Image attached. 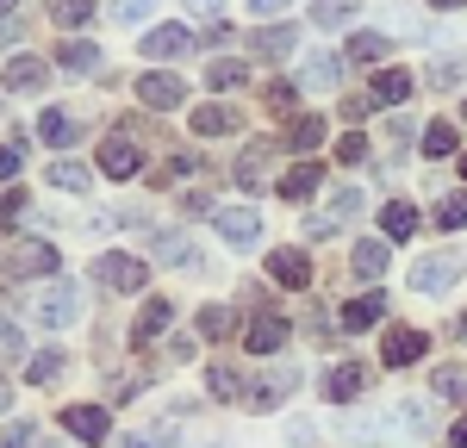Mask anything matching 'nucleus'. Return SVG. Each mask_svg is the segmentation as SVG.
I'll list each match as a JSON object with an SVG mask.
<instances>
[{
  "label": "nucleus",
  "instance_id": "nucleus-1",
  "mask_svg": "<svg viewBox=\"0 0 467 448\" xmlns=\"http://www.w3.org/2000/svg\"><path fill=\"white\" fill-rule=\"evenodd\" d=\"M37 324H44V331H69L75 318H81V293H75L69 280H57V287H50V293H37Z\"/></svg>",
  "mask_w": 467,
  "mask_h": 448
},
{
  "label": "nucleus",
  "instance_id": "nucleus-2",
  "mask_svg": "<svg viewBox=\"0 0 467 448\" xmlns=\"http://www.w3.org/2000/svg\"><path fill=\"white\" fill-rule=\"evenodd\" d=\"M144 261L138 256H119V249H107V256L94 261V280H100V287H112V293H138V287H144Z\"/></svg>",
  "mask_w": 467,
  "mask_h": 448
},
{
  "label": "nucleus",
  "instance_id": "nucleus-3",
  "mask_svg": "<svg viewBox=\"0 0 467 448\" xmlns=\"http://www.w3.org/2000/svg\"><path fill=\"white\" fill-rule=\"evenodd\" d=\"M213 224H218V237H224L231 249H250L255 237H262V219H255L250 206H218Z\"/></svg>",
  "mask_w": 467,
  "mask_h": 448
},
{
  "label": "nucleus",
  "instance_id": "nucleus-4",
  "mask_svg": "<svg viewBox=\"0 0 467 448\" xmlns=\"http://www.w3.org/2000/svg\"><path fill=\"white\" fill-rule=\"evenodd\" d=\"M455 280H462V256H424L411 268V287L418 293H449Z\"/></svg>",
  "mask_w": 467,
  "mask_h": 448
},
{
  "label": "nucleus",
  "instance_id": "nucleus-5",
  "mask_svg": "<svg viewBox=\"0 0 467 448\" xmlns=\"http://www.w3.org/2000/svg\"><path fill=\"white\" fill-rule=\"evenodd\" d=\"M144 168V149L131 144V137H107L100 144V175H112V181H131Z\"/></svg>",
  "mask_w": 467,
  "mask_h": 448
},
{
  "label": "nucleus",
  "instance_id": "nucleus-6",
  "mask_svg": "<svg viewBox=\"0 0 467 448\" xmlns=\"http://www.w3.org/2000/svg\"><path fill=\"white\" fill-rule=\"evenodd\" d=\"M138 100H144V107H156V112H169V107H181V100H187V81H181V75H138Z\"/></svg>",
  "mask_w": 467,
  "mask_h": 448
},
{
  "label": "nucleus",
  "instance_id": "nucleus-7",
  "mask_svg": "<svg viewBox=\"0 0 467 448\" xmlns=\"http://www.w3.org/2000/svg\"><path fill=\"white\" fill-rule=\"evenodd\" d=\"M268 162H275V144L255 137V144H244L237 168H231V181H237V187H262V181H268Z\"/></svg>",
  "mask_w": 467,
  "mask_h": 448
},
{
  "label": "nucleus",
  "instance_id": "nucleus-8",
  "mask_svg": "<svg viewBox=\"0 0 467 448\" xmlns=\"http://www.w3.org/2000/svg\"><path fill=\"white\" fill-rule=\"evenodd\" d=\"M424 349H431V336H424V331H387V342H380V361H387V368H411Z\"/></svg>",
  "mask_w": 467,
  "mask_h": 448
},
{
  "label": "nucleus",
  "instance_id": "nucleus-9",
  "mask_svg": "<svg viewBox=\"0 0 467 448\" xmlns=\"http://www.w3.org/2000/svg\"><path fill=\"white\" fill-rule=\"evenodd\" d=\"M187 50H193V32H187V25H156V32L144 37V56H156V63H175Z\"/></svg>",
  "mask_w": 467,
  "mask_h": 448
},
{
  "label": "nucleus",
  "instance_id": "nucleus-10",
  "mask_svg": "<svg viewBox=\"0 0 467 448\" xmlns=\"http://www.w3.org/2000/svg\"><path fill=\"white\" fill-rule=\"evenodd\" d=\"M250 349H255V355H281V349H287V318H281V311H255Z\"/></svg>",
  "mask_w": 467,
  "mask_h": 448
},
{
  "label": "nucleus",
  "instance_id": "nucleus-11",
  "mask_svg": "<svg viewBox=\"0 0 467 448\" xmlns=\"http://www.w3.org/2000/svg\"><path fill=\"white\" fill-rule=\"evenodd\" d=\"M268 274H275L281 287H312V256H306V249H275V256H268Z\"/></svg>",
  "mask_w": 467,
  "mask_h": 448
},
{
  "label": "nucleus",
  "instance_id": "nucleus-12",
  "mask_svg": "<svg viewBox=\"0 0 467 448\" xmlns=\"http://www.w3.org/2000/svg\"><path fill=\"white\" fill-rule=\"evenodd\" d=\"M63 430L81 436V443H107V411L100 405H69L63 411Z\"/></svg>",
  "mask_w": 467,
  "mask_h": 448
},
{
  "label": "nucleus",
  "instance_id": "nucleus-13",
  "mask_svg": "<svg viewBox=\"0 0 467 448\" xmlns=\"http://www.w3.org/2000/svg\"><path fill=\"white\" fill-rule=\"evenodd\" d=\"M169 324H175V305L169 299H150L144 311H138V324H131V349H144L150 336H162Z\"/></svg>",
  "mask_w": 467,
  "mask_h": 448
},
{
  "label": "nucleus",
  "instance_id": "nucleus-14",
  "mask_svg": "<svg viewBox=\"0 0 467 448\" xmlns=\"http://www.w3.org/2000/svg\"><path fill=\"white\" fill-rule=\"evenodd\" d=\"M6 268H13V274H57V249H50V243H13Z\"/></svg>",
  "mask_w": 467,
  "mask_h": 448
},
{
  "label": "nucleus",
  "instance_id": "nucleus-15",
  "mask_svg": "<svg viewBox=\"0 0 467 448\" xmlns=\"http://www.w3.org/2000/svg\"><path fill=\"white\" fill-rule=\"evenodd\" d=\"M361 386H368V368L361 361H343V368L324 373V399H356Z\"/></svg>",
  "mask_w": 467,
  "mask_h": 448
},
{
  "label": "nucleus",
  "instance_id": "nucleus-16",
  "mask_svg": "<svg viewBox=\"0 0 467 448\" xmlns=\"http://www.w3.org/2000/svg\"><path fill=\"white\" fill-rule=\"evenodd\" d=\"M44 81H50V69H44L37 56H13V63H6V87H13V94H37Z\"/></svg>",
  "mask_w": 467,
  "mask_h": 448
},
{
  "label": "nucleus",
  "instance_id": "nucleus-17",
  "mask_svg": "<svg viewBox=\"0 0 467 448\" xmlns=\"http://www.w3.org/2000/svg\"><path fill=\"white\" fill-rule=\"evenodd\" d=\"M57 63H63L69 75H94V69H100V44H88V37H69V44L57 50Z\"/></svg>",
  "mask_w": 467,
  "mask_h": 448
},
{
  "label": "nucleus",
  "instance_id": "nucleus-18",
  "mask_svg": "<svg viewBox=\"0 0 467 448\" xmlns=\"http://www.w3.org/2000/svg\"><path fill=\"white\" fill-rule=\"evenodd\" d=\"M399 430H405V436H431L436 430V399H405V405H399Z\"/></svg>",
  "mask_w": 467,
  "mask_h": 448
},
{
  "label": "nucleus",
  "instance_id": "nucleus-19",
  "mask_svg": "<svg viewBox=\"0 0 467 448\" xmlns=\"http://www.w3.org/2000/svg\"><path fill=\"white\" fill-rule=\"evenodd\" d=\"M37 137H44L50 149H69V144H75V118H69L63 107H50L44 118H37Z\"/></svg>",
  "mask_w": 467,
  "mask_h": 448
},
{
  "label": "nucleus",
  "instance_id": "nucleus-20",
  "mask_svg": "<svg viewBox=\"0 0 467 448\" xmlns=\"http://www.w3.org/2000/svg\"><path fill=\"white\" fill-rule=\"evenodd\" d=\"M380 224H387V237H393V243H405V237L418 230V206H411V199H387Z\"/></svg>",
  "mask_w": 467,
  "mask_h": 448
},
{
  "label": "nucleus",
  "instance_id": "nucleus-21",
  "mask_svg": "<svg viewBox=\"0 0 467 448\" xmlns=\"http://www.w3.org/2000/svg\"><path fill=\"white\" fill-rule=\"evenodd\" d=\"M318 187H324V168L318 162H299V168H287V181H281V199H306Z\"/></svg>",
  "mask_w": 467,
  "mask_h": 448
},
{
  "label": "nucleus",
  "instance_id": "nucleus-22",
  "mask_svg": "<svg viewBox=\"0 0 467 448\" xmlns=\"http://www.w3.org/2000/svg\"><path fill=\"white\" fill-rule=\"evenodd\" d=\"M380 305H387V293H361V299H349L343 324H349V331H374V324H380Z\"/></svg>",
  "mask_w": 467,
  "mask_h": 448
},
{
  "label": "nucleus",
  "instance_id": "nucleus-23",
  "mask_svg": "<svg viewBox=\"0 0 467 448\" xmlns=\"http://www.w3.org/2000/svg\"><path fill=\"white\" fill-rule=\"evenodd\" d=\"M405 94H411V75L405 69H380L374 75V107H399Z\"/></svg>",
  "mask_w": 467,
  "mask_h": 448
},
{
  "label": "nucleus",
  "instance_id": "nucleus-24",
  "mask_svg": "<svg viewBox=\"0 0 467 448\" xmlns=\"http://www.w3.org/2000/svg\"><path fill=\"white\" fill-rule=\"evenodd\" d=\"M50 187H63V193H88V187H94V168H88V162H57V168H50Z\"/></svg>",
  "mask_w": 467,
  "mask_h": 448
},
{
  "label": "nucleus",
  "instance_id": "nucleus-25",
  "mask_svg": "<svg viewBox=\"0 0 467 448\" xmlns=\"http://www.w3.org/2000/svg\"><path fill=\"white\" fill-rule=\"evenodd\" d=\"M293 44H299V32H293V25H268V32H255V50H262V56H275V63L287 56Z\"/></svg>",
  "mask_w": 467,
  "mask_h": 448
},
{
  "label": "nucleus",
  "instance_id": "nucleus-26",
  "mask_svg": "<svg viewBox=\"0 0 467 448\" xmlns=\"http://www.w3.org/2000/svg\"><path fill=\"white\" fill-rule=\"evenodd\" d=\"M237 118H231V107H193V131L200 137H224Z\"/></svg>",
  "mask_w": 467,
  "mask_h": 448
},
{
  "label": "nucleus",
  "instance_id": "nucleus-27",
  "mask_svg": "<svg viewBox=\"0 0 467 448\" xmlns=\"http://www.w3.org/2000/svg\"><path fill=\"white\" fill-rule=\"evenodd\" d=\"M387 256H393V249H380V243H356L349 268H356L361 280H374V274H387Z\"/></svg>",
  "mask_w": 467,
  "mask_h": 448
},
{
  "label": "nucleus",
  "instance_id": "nucleus-28",
  "mask_svg": "<svg viewBox=\"0 0 467 448\" xmlns=\"http://www.w3.org/2000/svg\"><path fill=\"white\" fill-rule=\"evenodd\" d=\"M387 50H393L387 32H356V37H349V56H356V63H380Z\"/></svg>",
  "mask_w": 467,
  "mask_h": 448
},
{
  "label": "nucleus",
  "instance_id": "nucleus-29",
  "mask_svg": "<svg viewBox=\"0 0 467 448\" xmlns=\"http://www.w3.org/2000/svg\"><path fill=\"white\" fill-rule=\"evenodd\" d=\"M299 81H306V87H337V81H343V63H337V56H312Z\"/></svg>",
  "mask_w": 467,
  "mask_h": 448
},
{
  "label": "nucleus",
  "instance_id": "nucleus-30",
  "mask_svg": "<svg viewBox=\"0 0 467 448\" xmlns=\"http://www.w3.org/2000/svg\"><path fill=\"white\" fill-rule=\"evenodd\" d=\"M424 156H431V162L455 156V125H442V118H436V125H424Z\"/></svg>",
  "mask_w": 467,
  "mask_h": 448
},
{
  "label": "nucleus",
  "instance_id": "nucleus-31",
  "mask_svg": "<svg viewBox=\"0 0 467 448\" xmlns=\"http://www.w3.org/2000/svg\"><path fill=\"white\" fill-rule=\"evenodd\" d=\"M312 19H318L324 32H330V25H349V19H356V0H312Z\"/></svg>",
  "mask_w": 467,
  "mask_h": 448
},
{
  "label": "nucleus",
  "instance_id": "nucleus-32",
  "mask_svg": "<svg viewBox=\"0 0 467 448\" xmlns=\"http://www.w3.org/2000/svg\"><path fill=\"white\" fill-rule=\"evenodd\" d=\"M50 19L57 25H88L94 19V0H50Z\"/></svg>",
  "mask_w": 467,
  "mask_h": 448
},
{
  "label": "nucleus",
  "instance_id": "nucleus-33",
  "mask_svg": "<svg viewBox=\"0 0 467 448\" xmlns=\"http://www.w3.org/2000/svg\"><path fill=\"white\" fill-rule=\"evenodd\" d=\"M231 331H237V311H224V305L200 311V336H231Z\"/></svg>",
  "mask_w": 467,
  "mask_h": 448
},
{
  "label": "nucleus",
  "instance_id": "nucleus-34",
  "mask_svg": "<svg viewBox=\"0 0 467 448\" xmlns=\"http://www.w3.org/2000/svg\"><path fill=\"white\" fill-rule=\"evenodd\" d=\"M431 392H436V399H455V392H467V368H436V373H431Z\"/></svg>",
  "mask_w": 467,
  "mask_h": 448
},
{
  "label": "nucleus",
  "instance_id": "nucleus-35",
  "mask_svg": "<svg viewBox=\"0 0 467 448\" xmlns=\"http://www.w3.org/2000/svg\"><path fill=\"white\" fill-rule=\"evenodd\" d=\"M287 386H293V373H281V380H262V386H255V399H250V405H255V411H275L281 399H287Z\"/></svg>",
  "mask_w": 467,
  "mask_h": 448
},
{
  "label": "nucleus",
  "instance_id": "nucleus-36",
  "mask_svg": "<svg viewBox=\"0 0 467 448\" xmlns=\"http://www.w3.org/2000/svg\"><path fill=\"white\" fill-rule=\"evenodd\" d=\"M287 144H293V149H312V144H324V118H293Z\"/></svg>",
  "mask_w": 467,
  "mask_h": 448
},
{
  "label": "nucleus",
  "instance_id": "nucleus-37",
  "mask_svg": "<svg viewBox=\"0 0 467 448\" xmlns=\"http://www.w3.org/2000/svg\"><path fill=\"white\" fill-rule=\"evenodd\" d=\"M156 256L169 261V268H193V243H187V237H162V243H156Z\"/></svg>",
  "mask_w": 467,
  "mask_h": 448
},
{
  "label": "nucleus",
  "instance_id": "nucleus-38",
  "mask_svg": "<svg viewBox=\"0 0 467 448\" xmlns=\"http://www.w3.org/2000/svg\"><path fill=\"white\" fill-rule=\"evenodd\" d=\"M436 224H442V230H462L467 224V193H449V199L436 206Z\"/></svg>",
  "mask_w": 467,
  "mask_h": 448
},
{
  "label": "nucleus",
  "instance_id": "nucleus-39",
  "mask_svg": "<svg viewBox=\"0 0 467 448\" xmlns=\"http://www.w3.org/2000/svg\"><path fill=\"white\" fill-rule=\"evenodd\" d=\"M150 6H156V0H112L107 13L119 19V25H144V19H150Z\"/></svg>",
  "mask_w": 467,
  "mask_h": 448
},
{
  "label": "nucleus",
  "instance_id": "nucleus-40",
  "mask_svg": "<svg viewBox=\"0 0 467 448\" xmlns=\"http://www.w3.org/2000/svg\"><path fill=\"white\" fill-rule=\"evenodd\" d=\"M330 199H337V206H330V224H349L361 212V193H356V187H337Z\"/></svg>",
  "mask_w": 467,
  "mask_h": 448
},
{
  "label": "nucleus",
  "instance_id": "nucleus-41",
  "mask_svg": "<svg viewBox=\"0 0 467 448\" xmlns=\"http://www.w3.org/2000/svg\"><path fill=\"white\" fill-rule=\"evenodd\" d=\"M250 75H244V63H213V87L218 94H231V87H244Z\"/></svg>",
  "mask_w": 467,
  "mask_h": 448
},
{
  "label": "nucleus",
  "instance_id": "nucleus-42",
  "mask_svg": "<svg viewBox=\"0 0 467 448\" xmlns=\"http://www.w3.org/2000/svg\"><path fill=\"white\" fill-rule=\"evenodd\" d=\"M262 100H268V112H293L299 87H293V81H268V94H262Z\"/></svg>",
  "mask_w": 467,
  "mask_h": 448
},
{
  "label": "nucleus",
  "instance_id": "nucleus-43",
  "mask_svg": "<svg viewBox=\"0 0 467 448\" xmlns=\"http://www.w3.org/2000/svg\"><path fill=\"white\" fill-rule=\"evenodd\" d=\"M337 162H349V168H356V162H368V137H361V131L337 137Z\"/></svg>",
  "mask_w": 467,
  "mask_h": 448
},
{
  "label": "nucleus",
  "instance_id": "nucleus-44",
  "mask_svg": "<svg viewBox=\"0 0 467 448\" xmlns=\"http://www.w3.org/2000/svg\"><path fill=\"white\" fill-rule=\"evenodd\" d=\"M19 355H26V336H19V324L0 318V361H19Z\"/></svg>",
  "mask_w": 467,
  "mask_h": 448
},
{
  "label": "nucleus",
  "instance_id": "nucleus-45",
  "mask_svg": "<svg viewBox=\"0 0 467 448\" xmlns=\"http://www.w3.org/2000/svg\"><path fill=\"white\" fill-rule=\"evenodd\" d=\"M0 448H37L32 423H6V430H0Z\"/></svg>",
  "mask_w": 467,
  "mask_h": 448
},
{
  "label": "nucleus",
  "instance_id": "nucleus-46",
  "mask_svg": "<svg viewBox=\"0 0 467 448\" xmlns=\"http://www.w3.org/2000/svg\"><path fill=\"white\" fill-rule=\"evenodd\" d=\"M57 368H63V355H37V361H26L32 380H57Z\"/></svg>",
  "mask_w": 467,
  "mask_h": 448
},
{
  "label": "nucleus",
  "instance_id": "nucleus-47",
  "mask_svg": "<svg viewBox=\"0 0 467 448\" xmlns=\"http://www.w3.org/2000/svg\"><path fill=\"white\" fill-rule=\"evenodd\" d=\"M213 392H244V380H237L231 368H213Z\"/></svg>",
  "mask_w": 467,
  "mask_h": 448
},
{
  "label": "nucleus",
  "instance_id": "nucleus-48",
  "mask_svg": "<svg viewBox=\"0 0 467 448\" xmlns=\"http://www.w3.org/2000/svg\"><path fill=\"white\" fill-rule=\"evenodd\" d=\"M374 112V94H356V100H343V118H368Z\"/></svg>",
  "mask_w": 467,
  "mask_h": 448
},
{
  "label": "nucleus",
  "instance_id": "nucleus-49",
  "mask_svg": "<svg viewBox=\"0 0 467 448\" xmlns=\"http://www.w3.org/2000/svg\"><path fill=\"white\" fill-rule=\"evenodd\" d=\"M19 175V149H0V181H13Z\"/></svg>",
  "mask_w": 467,
  "mask_h": 448
},
{
  "label": "nucleus",
  "instance_id": "nucleus-50",
  "mask_svg": "<svg viewBox=\"0 0 467 448\" xmlns=\"http://www.w3.org/2000/svg\"><path fill=\"white\" fill-rule=\"evenodd\" d=\"M255 13H262V19H275V13H287V0H250Z\"/></svg>",
  "mask_w": 467,
  "mask_h": 448
},
{
  "label": "nucleus",
  "instance_id": "nucleus-51",
  "mask_svg": "<svg viewBox=\"0 0 467 448\" xmlns=\"http://www.w3.org/2000/svg\"><path fill=\"white\" fill-rule=\"evenodd\" d=\"M187 6H193V13H206V19H213L218 6H224V0H187Z\"/></svg>",
  "mask_w": 467,
  "mask_h": 448
},
{
  "label": "nucleus",
  "instance_id": "nucleus-52",
  "mask_svg": "<svg viewBox=\"0 0 467 448\" xmlns=\"http://www.w3.org/2000/svg\"><path fill=\"white\" fill-rule=\"evenodd\" d=\"M449 443H455V448H467V417L455 423V430H449Z\"/></svg>",
  "mask_w": 467,
  "mask_h": 448
},
{
  "label": "nucleus",
  "instance_id": "nucleus-53",
  "mask_svg": "<svg viewBox=\"0 0 467 448\" xmlns=\"http://www.w3.org/2000/svg\"><path fill=\"white\" fill-rule=\"evenodd\" d=\"M436 13H455V6H467V0H431Z\"/></svg>",
  "mask_w": 467,
  "mask_h": 448
},
{
  "label": "nucleus",
  "instance_id": "nucleus-54",
  "mask_svg": "<svg viewBox=\"0 0 467 448\" xmlns=\"http://www.w3.org/2000/svg\"><path fill=\"white\" fill-rule=\"evenodd\" d=\"M119 448H150V443H144V436H125V443H119Z\"/></svg>",
  "mask_w": 467,
  "mask_h": 448
},
{
  "label": "nucleus",
  "instance_id": "nucleus-55",
  "mask_svg": "<svg viewBox=\"0 0 467 448\" xmlns=\"http://www.w3.org/2000/svg\"><path fill=\"white\" fill-rule=\"evenodd\" d=\"M0 13H13V0H0Z\"/></svg>",
  "mask_w": 467,
  "mask_h": 448
},
{
  "label": "nucleus",
  "instance_id": "nucleus-56",
  "mask_svg": "<svg viewBox=\"0 0 467 448\" xmlns=\"http://www.w3.org/2000/svg\"><path fill=\"white\" fill-rule=\"evenodd\" d=\"M0 411H6V386H0Z\"/></svg>",
  "mask_w": 467,
  "mask_h": 448
},
{
  "label": "nucleus",
  "instance_id": "nucleus-57",
  "mask_svg": "<svg viewBox=\"0 0 467 448\" xmlns=\"http://www.w3.org/2000/svg\"><path fill=\"white\" fill-rule=\"evenodd\" d=\"M462 181H467V156H462Z\"/></svg>",
  "mask_w": 467,
  "mask_h": 448
},
{
  "label": "nucleus",
  "instance_id": "nucleus-58",
  "mask_svg": "<svg viewBox=\"0 0 467 448\" xmlns=\"http://www.w3.org/2000/svg\"><path fill=\"white\" fill-rule=\"evenodd\" d=\"M462 118H467V100H462Z\"/></svg>",
  "mask_w": 467,
  "mask_h": 448
},
{
  "label": "nucleus",
  "instance_id": "nucleus-59",
  "mask_svg": "<svg viewBox=\"0 0 467 448\" xmlns=\"http://www.w3.org/2000/svg\"><path fill=\"white\" fill-rule=\"evenodd\" d=\"M462 331H467V324H462Z\"/></svg>",
  "mask_w": 467,
  "mask_h": 448
}]
</instances>
